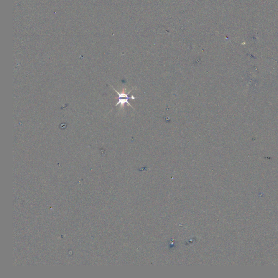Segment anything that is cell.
I'll list each match as a JSON object with an SVG mask.
<instances>
[{"mask_svg":"<svg viewBox=\"0 0 278 278\" xmlns=\"http://www.w3.org/2000/svg\"><path fill=\"white\" fill-rule=\"evenodd\" d=\"M114 90H115L116 92L117 93V94L119 95V102L117 103L116 106H117L118 104H120L121 107H123L124 106L125 103H127L129 106H130L132 108H133V107H132L128 102V99H130V97H129L128 95V94H128H125L124 92L119 93V92H117L115 89H114Z\"/></svg>","mask_w":278,"mask_h":278,"instance_id":"cell-1","label":"cell"}]
</instances>
